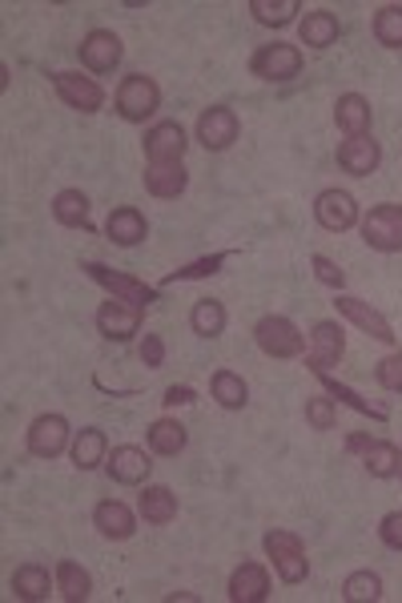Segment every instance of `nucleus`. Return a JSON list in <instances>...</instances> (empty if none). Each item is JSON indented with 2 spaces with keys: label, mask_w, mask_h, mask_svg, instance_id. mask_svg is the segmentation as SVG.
Masks as SVG:
<instances>
[{
  "label": "nucleus",
  "mask_w": 402,
  "mask_h": 603,
  "mask_svg": "<svg viewBox=\"0 0 402 603\" xmlns=\"http://www.w3.org/2000/svg\"><path fill=\"white\" fill-rule=\"evenodd\" d=\"M53 89L57 97H61L64 105L73 109V113H101L105 109V89L97 86V77H86V73H69V69H61V73H53Z\"/></svg>",
  "instance_id": "ddd939ff"
},
{
  "label": "nucleus",
  "mask_w": 402,
  "mask_h": 603,
  "mask_svg": "<svg viewBox=\"0 0 402 603\" xmlns=\"http://www.w3.org/2000/svg\"><path fill=\"white\" fill-rule=\"evenodd\" d=\"M165 354H170V346H165V339H161V334H145V339H141L138 359H141V366H145V371H161V366H165Z\"/></svg>",
  "instance_id": "a19ab883"
},
{
  "label": "nucleus",
  "mask_w": 402,
  "mask_h": 603,
  "mask_svg": "<svg viewBox=\"0 0 402 603\" xmlns=\"http://www.w3.org/2000/svg\"><path fill=\"white\" fill-rule=\"evenodd\" d=\"M190 402H198V394H193V386H165V399H161V406L165 411H178V406H190Z\"/></svg>",
  "instance_id": "37998d69"
},
{
  "label": "nucleus",
  "mask_w": 402,
  "mask_h": 603,
  "mask_svg": "<svg viewBox=\"0 0 402 603\" xmlns=\"http://www.w3.org/2000/svg\"><path fill=\"white\" fill-rule=\"evenodd\" d=\"M250 73L265 86H287L302 73V49L290 41H270L250 57Z\"/></svg>",
  "instance_id": "423d86ee"
},
{
  "label": "nucleus",
  "mask_w": 402,
  "mask_h": 603,
  "mask_svg": "<svg viewBox=\"0 0 402 603\" xmlns=\"http://www.w3.org/2000/svg\"><path fill=\"white\" fill-rule=\"evenodd\" d=\"M97 330H101L105 342H129L133 334H141V310L109 298V302L97 306Z\"/></svg>",
  "instance_id": "6ab92c4d"
},
{
  "label": "nucleus",
  "mask_w": 402,
  "mask_h": 603,
  "mask_svg": "<svg viewBox=\"0 0 402 603\" xmlns=\"http://www.w3.org/2000/svg\"><path fill=\"white\" fill-rule=\"evenodd\" d=\"M379 540L391 551H402V511H386L379 519Z\"/></svg>",
  "instance_id": "79ce46f5"
},
{
  "label": "nucleus",
  "mask_w": 402,
  "mask_h": 603,
  "mask_svg": "<svg viewBox=\"0 0 402 603\" xmlns=\"http://www.w3.org/2000/svg\"><path fill=\"white\" fill-rule=\"evenodd\" d=\"M334 310H339L342 318H346L350 326H359L366 339H374V342H382V346H394V326L386 322V314L382 310H374L366 298H354V294H346V290H339L334 294Z\"/></svg>",
  "instance_id": "9d476101"
},
{
  "label": "nucleus",
  "mask_w": 402,
  "mask_h": 603,
  "mask_svg": "<svg viewBox=\"0 0 402 603\" xmlns=\"http://www.w3.org/2000/svg\"><path fill=\"white\" fill-rule=\"evenodd\" d=\"M81 270H86L89 282H97V287L105 290L109 298H117V302H125V306L141 310L145 314L153 302H158L161 287H149V282H141V278L125 274V270H113V265L105 262H81Z\"/></svg>",
  "instance_id": "f257e3e1"
},
{
  "label": "nucleus",
  "mask_w": 402,
  "mask_h": 603,
  "mask_svg": "<svg viewBox=\"0 0 402 603\" xmlns=\"http://www.w3.org/2000/svg\"><path fill=\"white\" fill-rule=\"evenodd\" d=\"M145 443L153 455L161 459H178L185 446H190V431L178 423V419H153V423L145 426Z\"/></svg>",
  "instance_id": "cd10ccee"
},
{
  "label": "nucleus",
  "mask_w": 402,
  "mask_h": 603,
  "mask_svg": "<svg viewBox=\"0 0 402 603\" xmlns=\"http://www.w3.org/2000/svg\"><path fill=\"white\" fill-rule=\"evenodd\" d=\"M371 32H374V41H379L382 49L399 53V49H402V4H382V9L374 12Z\"/></svg>",
  "instance_id": "e433bc0d"
},
{
  "label": "nucleus",
  "mask_w": 402,
  "mask_h": 603,
  "mask_svg": "<svg viewBox=\"0 0 402 603\" xmlns=\"http://www.w3.org/2000/svg\"><path fill=\"white\" fill-rule=\"evenodd\" d=\"M399 479H402V451H399Z\"/></svg>",
  "instance_id": "c03bdc74"
},
{
  "label": "nucleus",
  "mask_w": 402,
  "mask_h": 603,
  "mask_svg": "<svg viewBox=\"0 0 402 603\" xmlns=\"http://www.w3.org/2000/svg\"><path fill=\"white\" fill-rule=\"evenodd\" d=\"M362 242L371 245L374 254H402V205L399 201H382L371 205V213H362Z\"/></svg>",
  "instance_id": "39448f33"
},
{
  "label": "nucleus",
  "mask_w": 402,
  "mask_h": 603,
  "mask_svg": "<svg viewBox=\"0 0 402 603\" xmlns=\"http://www.w3.org/2000/svg\"><path fill=\"white\" fill-rule=\"evenodd\" d=\"M225 595H230V603H265L270 600V567L254 560L238 563L225 583Z\"/></svg>",
  "instance_id": "f3484780"
},
{
  "label": "nucleus",
  "mask_w": 402,
  "mask_h": 603,
  "mask_svg": "<svg viewBox=\"0 0 402 603\" xmlns=\"http://www.w3.org/2000/svg\"><path fill=\"white\" fill-rule=\"evenodd\" d=\"M73 426H69V419L57 411H44L37 414L29 423V431H24V446H29L32 459H57L64 455L69 446H73Z\"/></svg>",
  "instance_id": "0eeeda50"
},
{
  "label": "nucleus",
  "mask_w": 402,
  "mask_h": 603,
  "mask_svg": "<svg viewBox=\"0 0 402 603\" xmlns=\"http://www.w3.org/2000/svg\"><path fill=\"white\" fill-rule=\"evenodd\" d=\"M210 394L222 411H242L245 402H250V382H245L238 371H213Z\"/></svg>",
  "instance_id": "7c9ffc66"
},
{
  "label": "nucleus",
  "mask_w": 402,
  "mask_h": 603,
  "mask_svg": "<svg viewBox=\"0 0 402 603\" xmlns=\"http://www.w3.org/2000/svg\"><path fill=\"white\" fill-rule=\"evenodd\" d=\"M382 592H386V583H382V575L371 572V567L350 572L346 580H342V600L346 603H379Z\"/></svg>",
  "instance_id": "c9c22d12"
},
{
  "label": "nucleus",
  "mask_w": 402,
  "mask_h": 603,
  "mask_svg": "<svg viewBox=\"0 0 402 603\" xmlns=\"http://www.w3.org/2000/svg\"><path fill=\"white\" fill-rule=\"evenodd\" d=\"M93 527L101 540L125 543L138 535V515H133V507L121 503V499H101L93 507Z\"/></svg>",
  "instance_id": "a211bd4d"
},
{
  "label": "nucleus",
  "mask_w": 402,
  "mask_h": 603,
  "mask_svg": "<svg viewBox=\"0 0 402 603\" xmlns=\"http://www.w3.org/2000/svg\"><path fill=\"white\" fill-rule=\"evenodd\" d=\"M185 149H190V138L178 121H158L149 125L145 133V161H185Z\"/></svg>",
  "instance_id": "412c9836"
},
{
  "label": "nucleus",
  "mask_w": 402,
  "mask_h": 603,
  "mask_svg": "<svg viewBox=\"0 0 402 603\" xmlns=\"http://www.w3.org/2000/svg\"><path fill=\"white\" fill-rule=\"evenodd\" d=\"M53 218L64 230H93L89 222V198L81 190H61L53 198Z\"/></svg>",
  "instance_id": "473e14b6"
},
{
  "label": "nucleus",
  "mask_w": 402,
  "mask_h": 603,
  "mask_svg": "<svg viewBox=\"0 0 402 603\" xmlns=\"http://www.w3.org/2000/svg\"><path fill=\"white\" fill-rule=\"evenodd\" d=\"M314 222L326 233L354 230V225L362 222V210H359V201H354V193L339 190V185H334V190H322L314 198Z\"/></svg>",
  "instance_id": "9b49d317"
},
{
  "label": "nucleus",
  "mask_w": 402,
  "mask_h": 603,
  "mask_svg": "<svg viewBox=\"0 0 402 603\" xmlns=\"http://www.w3.org/2000/svg\"><path fill=\"white\" fill-rule=\"evenodd\" d=\"M138 515L145 519L149 527H170L178 519V495L165 483H145L138 499Z\"/></svg>",
  "instance_id": "b1692460"
},
{
  "label": "nucleus",
  "mask_w": 402,
  "mask_h": 603,
  "mask_svg": "<svg viewBox=\"0 0 402 603\" xmlns=\"http://www.w3.org/2000/svg\"><path fill=\"white\" fill-rule=\"evenodd\" d=\"M306 423H310V431H334V423H339V406H334L330 394L306 399Z\"/></svg>",
  "instance_id": "4c0bfd02"
},
{
  "label": "nucleus",
  "mask_w": 402,
  "mask_h": 603,
  "mask_svg": "<svg viewBox=\"0 0 402 603\" xmlns=\"http://www.w3.org/2000/svg\"><path fill=\"white\" fill-rule=\"evenodd\" d=\"M342 32V21L334 9H310L302 21H298V41L306 44V49H314V53H322V49H330V44L339 41Z\"/></svg>",
  "instance_id": "5701e85b"
},
{
  "label": "nucleus",
  "mask_w": 402,
  "mask_h": 603,
  "mask_svg": "<svg viewBox=\"0 0 402 603\" xmlns=\"http://www.w3.org/2000/svg\"><path fill=\"white\" fill-rule=\"evenodd\" d=\"M342 354H346V330L334 318H318L310 326V346L302 350V362H306L310 374H322L330 366H339Z\"/></svg>",
  "instance_id": "6e6552de"
},
{
  "label": "nucleus",
  "mask_w": 402,
  "mask_h": 603,
  "mask_svg": "<svg viewBox=\"0 0 402 603\" xmlns=\"http://www.w3.org/2000/svg\"><path fill=\"white\" fill-rule=\"evenodd\" d=\"M346 451L362 459V471L371 479H394L399 475V446L371 434H346Z\"/></svg>",
  "instance_id": "2eb2a0df"
},
{
  "label": "nucleus",
  "mask_w": 402,
  "mask_h": 603,
  "mask_svg": "<svg viewBox=\"0 0 402 603\" xmlns=\"http://www.w3.org/2000/svg\"><path fill=\"white\" fill-rule=\"evenodd\" d=\"M254 342H258V350H262L265 359H274V362L302 359V350H306V334H302L294 318H287V314L258 318V322H254Z\"/></svg>",
  "instance_id": "7ed1b4c3"
},
{
  "label": "nucleus",
  "mask_w": 402,
  "mask_h": 603,
  "mask_svg": "<svg viewBox=\"0 0 402 603\" xmlns=\"http://www.w3.org/2000/svg\"><path fill=\"white\" fill-rule=\"evenodd\" d=\"M225 322H230V314H225V306L218 302V298H198V302H193L190 330L198 334V339H222Z\"/></svg>",
  "instance_id": "c756f323"
},
{
  "label": "nucleus",
  "mask_w": 402,
  "mask_h": 603,
  "mask_svg": "<svg viewBox=\"0 0 402 603\" xmlns=\"http://www.w3.org/2000/svg\"><path fill=\"white\" fill-rule=\"evenodd\" d=\"M105 238L113 245H121V250H133V245H141L149 238L145 213H141L138 205H117V210H109Z\"/></svg>",
  "instance_id": "4be33fe9"
},
{
  "label": "nucleus",
  "mask_w": 402,
  "mask_h": 603,
  "mask_svg": "<svg viewBox=\"0 0 402 603\" xmlns=\"http://www.w3.org/2000/svg\"><path fill=\"white\" fill-rule=\"evenodd\" d=\"M233 254H238V250H218V254H210V258H198V262H190V265H178V270H170V274L161 278V290L178 287V282H201V278L222 274V265L230 262Z\"/></svg>",
  "instance_id": "72a5a7b5"
},
{
  "label": "nucleus",
  "mask_w": 402,
  "mask_h": 603,
  "mask_svg": "<svg viewBox=\"0 0 402 603\" xmlns=\"http://www.w3.org/2000/svg\"><path fill=\"white\" fill-rule=\"evenodd\" d=\"M310 270H314L318 282H322V287H330L334 294H339V290H346V274H342V265L334 262V258L314 254V258H310Z\"/></svg>",
  "instance_id": "58836bf2"
},
{
  "label": "nucleus",
  "mask_w": 402,
  "mask_h": 603,
  "mask_svg": "<svg viewBox=\"0 0 402 603\" xmlns=\"http://www.w3.org/2000/svg\"><path fill=\"white\" fill-rule=\"evenodd\" d=\"M371 101L362 93H342L334 101V125L342 129V138H362V133H371Z\"/></svg>",
  "instance_id": "a878e982"
},
{
  "label": "nucleus",
  "mask_w": 402,
  "mask_h": 603,
  "mask_svg": "<svg viewBox=\"0 0 402 603\" xmlns=\"http://www.w3.org/2000/svg\"><path fill=\"white\" fill-rule=\"evenodd\" d=\"M105 475L113 479V483H121V488H145L149 475H153V451H145V446H113L105 459Z\"/></svg>",
  "instance_id": "4468645a"
},
{
  "label": "nucleus",
  "mask_w": 402,
  "mask_h": 603,
  "mask_svg": "<svg viewBox=\"0 0 402 603\" xmlns=\"http://www.w3.org/2000/svg\"><path fill=\"white\" fill-rule=\"evenodd\" d=\"M262 551H265V560H270V567H274L278 580L290 583V587L310 575L306 543H302V535H294V531H265Z\"/></svg>",
  "instance_id": "f03ea898"
},
{
  "label": "nucleus",
  "mask_w": 402,
  "mask_h": 603,
  "mask_svg": "<svg viewBox=\"0 0 402 603\" xmlns=\"http://www.w3.org/2000/svg\"><path fill=\"white\" fill-rule=\"evenodd\" d=\"M245 9L254 12V21L265 24V29H287V24L298 21L302 0H250Z\"/></svg>",
  "instance_id": "f704fd0d"
},
{
  "label": "nucleus",
  "mask_w": 402,
  "mask_h": 603,
  "mask_svg": "<svg viewBox=\"0 0 402 603\" xmlns=\"http://www.w3.org/2000/svg\"><path fill=\"white\" fill-rule=\"evenodd\" d=\"M69 459H73L77 471H97V466H105V459H109L105 431H101V426H81V431L73 434Z\"/></svg>",
  "instance_id": "bb28decb"
},
{
  "label": "nucleus",
  "mask_w": 402,
  "mask_h": 603,
  "mask_svg": "<svg viewBox=\"0 0 402 603\" xmlns=\"http://www.w3.org/2000/svg\"><path fill=\"white\" fill-rule=\"evenodd\" d=\"M113 105H117V113H121V121H129V125H145L149 117H158V109H161V86L145 73H129V77H121V86H117Z\"/></svg>",
  "instance_id": "20e7f679"
},
{
  "label": "nucleus",
  "mask_w": 402,
  "mask_h": 603,
  "mask_svg": "<svg viewBox=\"0 0 402 603\" xmlns=\"http://www.w3.org/2000/svg\"><path fill=\"white\" fill-rule=\"evenodd\" d=\"M12 595L17 600H29V603H41L49 600V592L57 587V572H49L44 563H21L17 572H12Z\"/></svg>",
  "instance_id": "393cba45"
},
{
  "label": "nucleus",
  "mask_w": 402,
  "mask_h": 603,
  "mask_svg": "<svg viewBox=\"0 0 402 603\" xmlns=\"http://www.w3.org/2000/svg\"><path fill=\"white\" fill-rule=\"evenodd\" d=\"M57 592L69 603H86L89 595H93V575L77 560H61L57 563Z\"/></svg>",
  "instance_id": "2f4dec72"
},
{
  "label": "nucleus",
  "mask_w": 402,
  "mask_h": 603,
  "mask_svg": "<svg viewBox=\"0 0 402 603\" xmlns=\"http://www.w3.org/2000/svg\"><path fill=\"white\" fill-rule=\"evenodd\" d=\"M77 57H81V64H86L93 77H105L121 64L125 44H121V37H117L113 29H89L86 37H81V44H77Z\"/></svg>",
  "instance_id": "f8f14e48"
},
{
  "label": "nucleus",
  "mask_w": 402,
  "mask_h": 603,
  "mask_svg": "<svg viewBox=\"0 0 402 603\" xmlns=\"http://www.w3.org/2000/svg\"><path fill=\"white\" fill-rule=\"evenodd\" d=\"M318 382H322V391L330 394V399H339V402H346L350 411H359V414H366V419H374V423H386L391 419V411L386 406H379V402H371V399H362L354 386H346V382H339L330 371H322V374H314Z\"/></svg>",
  "instance_id": "c85d7f7f"
},
{
  "label": "nucleus",
  "mask_w": 402,
  "mask_h": 603,
  "mask_svg": "<svg viewBox=\"0 0 402 603\" xmlns=\"http://www.w3.org/2000/svg\"><path fill=\"white\" fill-rule=\"evenodd\" d=\"M339 165L354 178H371L382 165V145L374 141V133H362V138L339 141Z\"/></svg>",
  "instance_id": "aec40b11"
},
{
  "label": "nucleus",
  "mask_w": 402,
  "mask_h": 603,
  "mask_svg": "<svg viewBox=\"0 0 402 603\" xmlns=\"http://www.w3.org/2000/svg\"><path fill=\"white\" fill-rule=\"evenodd\" d=\"M141 181H145L149 198L173 201L190 190V170H185V161H145Z\"/></svg>",
  "instance_id": "dca6fc26"
},
{
  "label": "nucleus",
  "mask_w": 402,
  "mask_h": 603,
  "mask_svg": "<svg viewBox=\"0 0 402 603\" xmlns=\"http://www.w3.org/2000/svg\"><path fill=\"white\" fill-rule=\"evenodd\" d=\"M374 379H379L382 391L402 394V350H399V354H386V359L374 366Z\"/></svg>",
  "instance_id": "ea45409f"
},
{
  "label": "nucleus",
  "mask_w": 402,
  "mask_h": 603,
  "mask_svg": "<svg viewBox=\"0 0 402 603\" xmlns=\"http://www.w3.org/2000/svg\"><path fill=\"white\" fill-rule=\"evenodd\" d=\"M193 133H198L205 153H225L233 141L242 138V117H238V109H230V105H210V109H201Z\"/></svg>",
  "instance_id": "1a4fd4ad"
}]
</instances>
